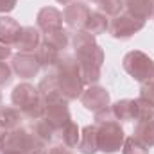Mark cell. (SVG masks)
Returning a JSON list of instances; mask_svg holds the SVG:
<instances>
[{
	"label": "cell",
	"instance_id": "obj_16",
	"mask_svg": "<svg viewBox=\"0 0 154 154\" xmlns=\"http://www.w3.org/2000/svg\"><path fill=\"white\" fill-rule=\"evenodd\" d=\"M77 149L81 154H95L99 151V142H97V125H86L81 131V138L77 143Z\"/></svg>",
	"mask_w": 154,
	"mask_h": 154
},
{
	"label": "cell",
	"instance_id": "obj_4",
	"mask_svg": "<svg viewBox=\"0 0 154 154\" xmlns=\"http://www.w3.org/2000/svg\"><path fill=\"white\" fill-rule=\"evenodd\" d=\"M125 133L120 125L118 120H111L106 124L97 125V142H99V151L104 154L118 152L124 145Z\"/></svg>",
	"mask_w": 154,
	"mask_h": 154
},
{
	"label": "cell",
	"instance_id": "obj_24",
	"mask_svg": "<svg viewBox=\"0 0 154 154\" xmlns=\"http://www.w3.org/2000/svg\"><path fill=\"white\" fill-rule=\"evenodd\" d=\"M56 136L61 138V142H63L66 147H77L79 138H81V131H79V127H77L75 122L70 120L63 129H59V131L56 133Z\"/></svg>",
	"mask_w": 154,
	"mask_h": 154
},
{
	"label": "cell",
	"instance_id": "obj_36",
	"mask_svg": "<svg viewBox=\"0 0 154 154\" xmlns=\"http://www.w3.org/2000/svg\"><path fill=\"white\" fill-rule=\"evenodd\" d=\"M4 152V131L0 129V154Z\"/></svg>",
	"mask_w": 154,
	"mask_h": 154
},
{
	"label": "cell",
	"instance_id": "obj_23",
	"mask_svg": "<svg viewBox=\"0 0 154 154\" xmlns=\"http://www.w3.org/2000/svg\"><path fill=\"white\" fill-rule=\"evenodd\" d=\"M133 136L136 140H140L143 145L154 147V118L136 122V127L133 131Z\"/></svg>",
	"mask_w": 154,
	"mask_h": 154
},
{
	"label": "cell",
	"instance_id": "obj_41",
	"mask_svg": "<svg viewBox=\"0 0 154 154\" xmlns=\"http://www.w3.org/2000/svg\"><path fill=\"white\" fill-rule=\"evenodd\" d=\"M95 2H97V0H95Z\"/></svg>",
	"mask_w": 154,
	"mask_h": 154
},
{
	"label": "cell",
	"instance_id": "obj_5",
	"mask_svg": "<svg viewBox=\"0 0 154 154\" xmlns=\"http://www.w3.org/2000/svg\"><path fill=\"white\" fill-rule=\"evenodd\" d=\"M124 70L138 82L149 81L154 77V59L140 50H131L124 56Z\"/></svg>",
	"mask_w": 154,
	"mask_h": 154
},
{
	"label": "cell",
	"instance_id": "obj_8",
	"mask_svg": "<svg viewBox=\"0 0 154 154\" xmlns=\"http://www.w3.org/2000/svg\"><path fill=\"white\" fill-rule=\"evenodd\" d=\"M43 118L56 129V133L59 129H63L70 120V109H68V100L61 99V100H54V102H47L45 104V115Z\"/></svg>",
	"mask_w": 154,
	"mask_h": 154
},
{
	"label": "cell",
	"instance_id": "obj_15",
	"mask_svg": "<svg viewBox=\"0 0 154 154\" xmlns=\"http://www.w3.org/2000/svg\"><path fill=\"white\" fill-rule=\"evenodd\" d=\"M34 54H36V59H38L39 66L45 68V70H52V68L56 66V63L59 61V57H61L59 50L54 48L52 45H48V43L43 41V39H41V43H39V47L36 48Z\"/></svg>",
	"mask_w": 154,
	"mask_h": 154
},
{
	"label": "cell",
	"instance_id": "obj_19",
	"mask_svg": "<svg viewBox=\"0 0 154 154\" xmlns=\"http://www.w3.org/2000/svg\"><path fill=\"white\" fill-rule=\"evenodd\" d=\"M25 116L22 115L20 109L16 108H0V129L4 133L7 131H13V129H18L22 127V120Z\"/></svg>",
	"mask_w": 154,
	"mask_h": 154
},
{
	"label": "cell",
	"instance_id": "obj_2",
	"mask_svg": "<svg viewBox=\"0 0 154 154\" xmlns=\"http://www.w3.org/2000/svg\"><path fill=\"white\" fill-rule=\"evenodd\" d=\"M52 74L59 84V90H61V95L65 100H74L82 95L84 82H82L79 63L75 57L63 54L59 57V61L56 63V66L52 68Z\"/></svg>",
	"mask_w": 154,
	"mask_h": 154
},
{
	"label": "cell",
	"instance_id": "obj_40",
	"mask_svg": "<svg viewBox=\"0 0 154 154\" xmlns=\"http://www.w3.org/2000/svg\"><path fill=\"white\" fill-rule=\"evenodd\" d=\"M152 81H154V77H152Z\"/></svg>",
	"mask_w": 154,
	"mask_h": 154
},
{
	"label": "cell",
	"instance_id": "obj_32",
	"mask_svg": "<svg viewBox=\"0 0 154 154\" xmlns=\"http://www.w3.org/2000/svg\"><path fill=\"white\" fill-rule=\"evenodd\" d=\"M47 154H72V151H70V147H66L65 143H56V145H52V147L47 151Z\"/></svg>",
	"mask_w": 154,
	"mask_h": 154
},
{
	"label": "cell",
	"instance_id": "obj_38",
	"mask_svg": "<svg viewBox=\"0 0 154 154\" xmlns=\"http://www.w3.org/2000/svg\"><path fill=\"white\" fill-rule=\"evenodd\" d=\"M2 154H22V152H16V151H5V152H2Z\"/></svg>",
	"mask_w": 154,
	"mask_h": 154
},
{
	"label": "cell",
	"instance_id": "obj_17",
	"mask_svg": "<svg viewBox=\"0 0 154 154\" xmlns=\"http://www.w3.org/2000/svg\"><path fill=\"white\" fill-rule=\"evenodd\" d=\"M29 131L31 134L39 140L43 145H48L54 138H56V129L45 120V118H39V120H32L31 125H29Z\"/></svg>",
	"mask_w": 154,
	"mask_h": 154
},
{
	"label": "cell",
	"instance_id": "obj_20",
	"mask_svg": "<svg viewBox=\"0 0 154 154\" xmlns=\"http://www.w3.org/2000/svg\"><path fill=\"white\" fill-rule=\"evenodd\" d=\"M20 31H22V27L14 18L0 16V41H4L7 45H14Z\"/></svg>",
	"mask_w": 154,
	"mask_h": 154
},
{
	"label": "cell",
	"instance_id": "obj_1",
	"mask_svg": "<svg viewBox=\"0 0 154 154\" xmlns=\"http://www.w3.org/2000/svg\"><path fill=\"white\" fill-rule=\"evenodd\" d=\"M75 59L79 63V70L84 84H95L100 79V68L104 63V50L95 41V36L86 31H77L72 39Z\"/></svg>",
	"mask_w": 154,
	"mask_h": 154
},
{
	"label": "cell",
	"instance_id": "obj_9",
	"mask_svg": "<svg viewBox=\"0 0 154 154\" xmlns=\"http://www.w3.org/2000/svg\"><path fill=\"white\" fill-rule=\"evenodd\" d=\"M90 7L81 2V0H74L70 2L65 11H63V20L66 22V25L70 29H75V31H82L86 22H88V16H90Z\"/></svg>",
	"mask_w": 154,
	"mask_h": 154
},
{
	"label": "cell",
	"instance_id": "obj_33",
	"mask_svg": "<svg viewBox=\"0 0 154 154\" xmlns=\"http://www.w3.org/2000/svg\"><path fill=\"white\" fill-rule=\"evenodd\" d=\"M11 56H13V48H11V45L0 41V61H5V59L11 57Z\"/></svg>",
	"mask_w": 154,
	"mask_h": 154
},
{
	"label": "cell",
	"instance_id": "obj_27",
	"mask_svg": "<svg viewBox=\"0 0 154 154\" xmlns=\"http://www.w3.org/2000/svg\"><path fill=\"white\" fill-rule=\"evenodd\" d=\"M122 152L124 154H149V147L143 145L140 140H136L134 136H129L124 140L122 145Z\"/></svg>",
	"mask_w": 154,
	"mask_h": 154
},
{
	"label": "cell",
	"instance_id": "obj_39",
	"mask_svg": "<svg viewBox=\"0 0 154 154\" xmlns=\"http://www.w3.org/2000/svg\"><path fill=\"white\" fill-rule=\"evenodd\" d=\"M0 108H2V95H0Z\"/></svg>",
	"mask_w": 154,
	"mask_h": 154
},
{
	"label": "cell",
	"instance_id": "obj_29",
	"mask_svg": "<svg viewBox=\"0 0 154 154\" xmlns=\"http://www.w3.org/2000/svg\"><path fill=\"white\" fill-rule=\"evenodd\" d=\"M138 99H142V100L149 102L151 106H154V81H152V79H149V81H143V82H142Z\"/></svg>",
	"mask_w": 154,
	"mask_h": 154
},
{
	"label": "cell",
	"instance_id": "obj_14",
	"mask_svg": "<svg viewBox=\"0 0 154 154\" xmlns=\"http://www.w3.org/2000/svg\"><path fill=\"white\" fill-rule=\"evenodd\" d=\"M38 91H39L41 100H43L45 104H47V102H54V100H61V99H63L61 90H59V84H57L54 74H47V75L39 81Z\"/></svg>",
	"mask_w": 154,
	"mask_h": 154
},
{
	"label": "cell",
	"instance_id": "obj_10",
	"mask_svg": "<svg viewBox=\"0 0 154 154\" xmlns=\"http://www.w3.org/2000/svg\"><path fill=\"white\" fill-rule=\"evenodd\" d=\"M11 68L16 75L23 77V79H31L39 72V63L36 59V54H25V52H18L11 57Z\"/></svg>",
	"mask_w": 154,
	"mask_h": 154
},
{
	"label": "cell",
	"instance_id": "obj_12",
	"mask_svg": "<svg viewBox=\"0 0 154 154\" xmlns=\"http://www.w3.org/2000/svg\"><path fill=\"white\" fill-rule=\"evenodd\" d=\"M41 43V32L38 27H22L18 38L14 41V48L18 52H25V54H34L36 48Z\"/></svg>",
	"mask_w": 154,
	"mask_h": 154
},
{
	"label": "cell",
	"instance_id": "obj_6",
	"mask_svg": "<svg viewBox=\"0 0 154 154\" xmlns=\"http://www.w3.org/2000/svg\"><path fill=\"white\" fill-rule=\"evenodd\" d=\"M143 25H145V20H140V18L133 16L131 13L124 11L122 14L111 18L108 31L116 39H129L133 34H136L138 31H142Z\"/></svg>",
	"mask_w": 154,
	"mask_h": 154
},
{
	"label": "cell",
	"instance_id": "obj_34",
	"mask_svg": "<svg viewBox=\"0 0 154 154\" xmlns=\"http://www.w3.org/2000/svg\"><path fill=\"white\" fill-rule=\"evenodd\" d=\"M16 5V0H0V13H9Z\"/></svg>",
	"mask_w": 154,
	"mask_h": 154
},
{
	"label": "cell",
	"instance_id": "obj_30",
	"mask_svg": "<svg viewBox=\"0 0 154 154\" xmlns=\"http://www.w3.org/2000/svg\"><path fill=\"white\" fill-rule=\"evenodd\" d=\"M111 120H116L115 115H113V111H111V106L95 111V125H99V124H106V122H111Z\"/></svg>",
	"mask_w": 154,
	"mask_h": 154
},
{
	"label": "cell",
	"instance_id": "obj_31",
	"mask_svg": "<svg viewBox=\"0 0 154 154\" xmlns=\"http://www.w3.org/2000/svg\"><path fill=\"white\" fill-rule=\"evenodd\" d=\"M11 81H13V68L5 61H0V88L7 86Z\"/></svg>",
	"mask_w": 154,
	"mask_h": 154
},
{
	"label": "cell",
	"instance_id": "obj_25",
	"mask_svg": "<svg viewBox=\"0 0 154 154\" xmlns=\"http://www.w3.org/2000/svg\"><path fill=\"white\" fill-rule=\"evenodd\" d=\"M43 41H47L48 45H52L54 48L57 50H65L70 43L68 39V32L61 27V29H54V31H48V32H43Z\"/></svg>",
	"mask_w": 154,
	"mask_h": 154
},
{
	"label": "cell",
	"instance_id": "obj_28",
	"mask_svg": "<svg viewBox=\"0 0 154 154\" xmlns=\"http://www.w3.org/2000/svg\"><path fill=\"white\" fill-rule=\"evenodd\" d=\"M149 118H154V106L142 99H136V122L149 120Z\"/></svg>",
	"mask_w": 154,
	"mask_h": 154
},
{
	"label": "cell",
	"instance_id": "obj_7",
	"mask_svg": "<svg viewBox=\"0 0 154 154\" xmlns=\"http://www.w3.org/2000/svg\"><path fill=\"white\" fill-rule=\"evenodd\" d=\"M34 145H43V143L39 140H36L31 134V131L25 127H18V129L4 133V152L5 151H16V152L25 154Z\"/></svg>",
	"mask_w": 154,
	"mask_h": 154
},
{
	"label": "cell",
	"instance_id": "obj_22",
	"mask_svg": "<svg viewBox=\"0 0 154 154\" xmlns=\"http://www.w3.org/2000/svg\"><path fill=\"white\" fill-rule=\"evenodd\" d=\"M125 11L140 20H147L154 13V0H124Z\"/></svg>",
	"mask_w": 154,
	"mask_h": 154
},
{
	"label": "cell",
	"instance_id": "obj_13",
	"mask_svg": "<svg viewBox=\"0 0 154 154\" xmlns=\"http://www.w3.org/2000/svg\"><path fill=\"white\" fill-rule=\"evenodd\" d=\"M36 23L38 29L43 32L54 31V29H61L63 25V13L57 11L56 7H43L39 9L38 16H36Z\"/></svg>",
	"mask_w": 154,
	"mask_h": 154
},
{
	"label": "cell",
	"instance_id": "obj_18",
	"mask_svg": "<svg viewBox=\"0 0 154 154\" xmlns=\"http://www.w3.org/2000/svg\"><path fill=\"white\" fill-rule=\"evenodd\" d=\"M111 111L118 122L136 120V99H122L111 106Z\"/></svg>",
	"mask_w": 154,
	"mask_h": 154
},
{
	"label": "cell",
	"instance_id": "obj_21",
	"mask_svg": "<svg viewBox=\"0 0 154 154\" xmlns=\"http://www.w3.org/2000/svg\"><path fill=\"white\" fill-rule=\"evenodd\" d=\"M108 27H109V18H108L104 13L95 11V13H90L88 22H86V25H84L82 31H86V32L91 34V36H99V34L106 32Z\"/></svg>",
	"mask_w": 154,
	"mask_h": 154
},
{
	"label": "cell",
	"instance_id": "obj_11",
	"mask_svg": "<svg viewBox=\"0 0 154 154\" xmlns=\"http://www.w3.org/2000/svg\"><path fill=\"white\" fill-rule=\"evenodd\" d=\"M81 102L86 109L90 111H99L102 108H108L109 106V93L106 91V88L102 86H95L91 84L90 88H86L81 95Z\"/></svg>",
	"mask_w": 154,
	"mask_h": 154
},
{
	"label": "cell",
	"instance_id": "obj_35",
	"mask_svg": "<svg viewBox=\"0 0 154 154\" xmlns=\"http://www.w3.org/2000/svg\"><path fill=\"white\" fill-rule=\"evenodd\" d=\"M45 147H47V145H34L32 149H29L25 154H47Z\"/></svg>",
	"mask_w": 154,
	"mask_h": 154
},
{
	"label": "cell",
	"instance_id": "obj_3",
	"mask_svg": "<svg viewBox=\"0 0 154 154\" xmlns=\"http://www.w3.org/2000/svg\"><path fill=\"white\" fill-rule=\"evenodd\" d=\"M11 102H13V106H16V109L22 111V115L25 118H29L31 122L32 120H39L45 115V102L39 97L38 88H34L29 82H22V84H16L13 88Z\"/></svg>",
	"mask_w": 154,
	"mask_h": 154
},
{
	"label": "cell",
	"instance_id": "obj_37",
	"mask_svg": "<svg viewBox=\"0 0 154 154\" xmlns=\"http://www.w3.org/2000/svg\"><path fill=\"white\" fill-rule=\"evenodd\" d=\"M56 2H59V4H63V5H68V4L74 2V0H56Z\"/></svg>",
	"mask_w": 154,
	"mask_h": 154
},
{
	"label": "cell",
	"instance_id": "obj_26",
	"mask_svg": "<svg viewBox=\"0 0 154 154\" xmlns=\"http://www.w3.org/2000/svg\"><path fill=\"white\" fill-rule=\"evenodd\" d=\"M99 11L104 13L106 16H118L125 11V2L124 0H97Z\"/></svg>",
	"mask_w": 154,
	"mask_h": 154
}]
</instances>
